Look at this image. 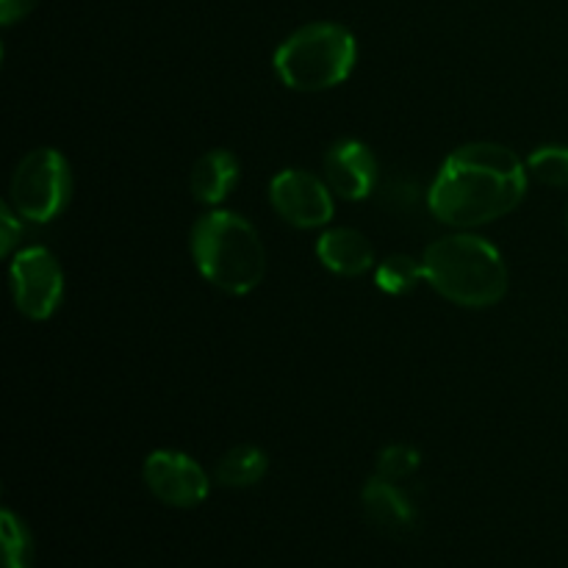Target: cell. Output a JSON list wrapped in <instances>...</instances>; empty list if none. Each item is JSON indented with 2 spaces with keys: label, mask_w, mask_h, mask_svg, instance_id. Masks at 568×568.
<instances>
[{
  "label": "cell",
  "mask_w": 568,
  "mask_h": 568,
  "mask_svg": "<svg viewBox=\"0 0 568 568\" xmlns=\"http://www.w3.org/2000/svg\"><path fill=\"white\" fill-rule=\"evenodd\" d=\"M527 181L525 161L514 150L471 142L447 155L427 194V205L444 225H488L508 216L525 200Z\"/></svg>",
  "instance_id": "obj_1"
},
{
  "label": "cell",
  "mask_w": 568,
  "mask_h": 568,
  "mask_svg": "<svg viewBox=\"0 0 568 568\" xmlns=\"http://www.w3.org/2000/svg\"><path fill=\"white\" fill-rule=\"evenodd\" d=\"M425 281L460 308H491L508 294V266L488 239L453 233L422 255Z\"/></svg>",
  "instance_id": "obj_2"
},
{
  "label": "cell",
  "mask_w": 568,
  "mask_h": 568,
  "mask_svg": "<svg viewBox=\"0 0 568 568\" xmlns=\"http://www.w3.org/2000/svg\"><path fill=\"white\" fill-rule=\"evenodd\" d=\"M192 258L211 286L233 297L258 288L266 275V250L258 231L231 211H211L194 222Z\"/></svg>",
  "instance_id": "obj_3"
},
{
  "label": "cell",
  "mask_w": 568,
  "mask_h": 568,
  "mask_svg": "<svg viewBox=\"0 0 568 568\" xmlns=\"http://www.w3.org/2000/svg\"><path fill=\"white\" fill-rule=\"evenodd\" d=\"M358 42L338 22H311L275 50V72L294 92H325L349 78Z\"/></svg>",
  "instance_id": "obj_4"
},
{
  "label": "cell",
  "mask_w": 568,
  "mask_h": 568,
  "mask_svg": "<svg viewBox=\"0 0 568 568\" xmlns=\"http://www.w3.org/2000/svg\"><path fill=\"white\" fill-rule=\"evenodd\" d=\"M72 194V172L53 148L31 150L11 175V209L28 222H53Z\"/></svg>",
  "instance_id": "obj_5"
},
{
  "label": "cell",
  "mask_w": 568,
  "mask_h": 568,
  "mask_svg": "<svg viewBox=\"0 0 568 568\" xmlns=\"http://www.w3.org/2000/svg\"><path fill=\"white\" fill-rule=\"evenodd\" d=\"M11 294L22 316L33 322L50 320L64 297V270L44 247H26L11 261Z\"/></svg>",
  "instance_id": "obj_6"
},
{
  "label": "cell",
  "mask_w": 568,
  "mask_h": 568,
  "mask_svg": "<svg viewBox=\"0 0 568 568\" xmlns=\"http://www.w3.org/2000/svg\"><path fill=\"white\" fill-rule=\"evenodd\" d=\"M333 189L305 170H283L270 183V203L283 222L300 231L322 227L333 220Z\"/></svg>",
  "instance_id": "obj_7"
},
{
  "label": "cell",
  "mask_w": 568,
  "mask_h": 568,
  "mask_svg": "<svg viewBox=\"0 0 568 568\" xmlns=\"http://www.w3.org/2000/svg\"><path fill=\"white\" fill-rule=\"evenodd\" d=\"M144 486L170 508H194L209 497V475L197 460L175 449H159L144 460Z\"/></svg>",
  "instance_id": "obj_8"
},
{
  "label": "cell",
  "mask_w": 568,
  "mask_h": 568,
  "mask_svg": "<svg viewBox=\"0 0 568 568\" xmlns=\"http://www.w3.org/2000/svg\"><path fill=\"white\" fill-rule=\"evenodd\" d=\"M327 186L344 200H366L377 183V159L364 142L344 139L325 155Z\"/></svg>",
  "instance_id": "obj_9"
},
{
  "label": "cell",
  "mask_w": 568,
  "mask_h": 568,
  "mask_svg": "<svg viewBox=\"0 0 568 568\" xmlns=\"http://www.w3.org/2000/svg\"><path fill=\"white\" fill-rule=\"evenodd\" d=\"M361 505H364L366 519L377 530L392 532V536H403L416 525V508L408 494L386 477H372L366 483L364 491H361Z\"/></svg>",
  "instance_id": "obj_10"
},
{
  "label": "cell",
  "mask_w": 568,
  "mask_h": 568,
  "mask_svg": "<svg viewBox=\"0 0 568 568\" xmlns=\"http://www.w3.org/2000/svg\"><path fill=\"white\" fill-rule=\"evenodd\" d=\"M316 255L325 270L342 277H358L375 266L372 242L353 227H333V231L322 233L316 242Z\"/></svg>",
  "instance_id": "obj_11"
},
{
  "label": "cell",
  "mask_w": 568,
  "mask_h": 568,
  "mask_svg": "<svg viewBox=\"0 0 568 568\" xmlns=\"http://www.w3.org/2000/svg\"><path fill=\"white\" fill-rule=\"evenodd\" d=\"M192 194L203 205H220L239 183V159L227 150H209L192 170Z\"/></svg>",
  "instance_id": "obj_12"
},
{
  "label": "cell",
  "mask_w": 568,
  "mask_h": 568,
  "mask_svg": "<svg viewBox=\"0 0 568 568\" xmlns=\"http://www.w3.org/2000/svg\"><path fill=\"white\" fill-rule=\"evenodd\" d=\"M266 469H270V458L264 449L253 444H239L227 449L216 464V483L225 488H250L266 475Z\"/></svg>",
  "instance_id": "obj_13"
},
{
  "label": "cell",
  "mask_w": 568,
  "mask_h": 568,
  "mask_svg": "<svg viewBox=\"0 0 568 568\" xmlns=\"http://www.w3.org/2000/svg\"><path fill=\"white\" fill-rule=\"evenodd\" d=\"M422 281H425V266H422V261L410 258V255H392L375 270L377 288L394 294V297L414 292Z\"/></svg>",
  "instance_id": "obj_14"
},
{
  "label": "cell",
  "mask_w": 568,
  "mask_h": 568,
  "mask_svg": "<svg viewBox=\"0 0 568 568\" xmlns=\"http://www.w3.org/2000/svg\"><path fill=\"white\" fill-rule=\"evenodd\" d=\"M527 175L541 186L566 189L568 186V148L566 144H547L538 148L530 159L525 161Z\"/></svg>",
  "instance_id": "obj_15"
},
{
  "label": "cell",
  "mask_w": 568,
  "mask_h": 568,
  "mask_svg": "<svg viewBox=\"0 0 568 568\" xmlns=\"http://www.w3.org/2000/svg\"><path fill=\"white\" fill-rule=\"evenodd\" d=\"M0 536H3V568L33 566V538L26 521L17 519L11 510H3L0 516Z\"/></svg>",
  "instance_id": "obj_16"
},
{
  "label": "cell",
  "mask_w": 568,
  "mask_h": 568,
  "mask_svg": "<svg viewBox=\"0 0 568 568\" xmlns=\"http://www.w3.org/2000/svg\"><path fill=\"white\" fill-rule=\"evenodd\" d=\"M419 464L422 455L414 447H408V444H392V447H386L377 455V477H386L392 483L408 480L419 469Z\"/></svg>",
  "instance_id": "obj_17"
},
{
  "label": "cell",
  "mask_w": 568,
  "mask_h": 568,
  "mask_svg": "<svg viewBox=\"0 0 568 568\" xmlns=\"http://www.w3.org/2000/svg\"><path fill=\"white\" fill-rule=\"evenodd\" d=\"M22 236L20 214L9 203L0 205V253L9 255Z\"/></svg>",
  "instance_id": "obj_18"
},
{
  "label": "cell",
  "mask_w": 568,
  "mask_h": 568,
  "mask_svg": "<svg viewBox=\"0 0 568 568\" xmlns=\"http://www.w3.org/2000/svg\"><path fill=\"white\" fill-rule=\"evenodd\" d=\"M39 0H0V22L6 28L17 26L20 20H26L33 9H37Z\"/></svg>",
  "instance_id": "obj_19"
},
{
  "label": "cell",
  "mask_w": 568,
  "mask_h": 568,
  "mask_svg": "<svg viewBox=\"0 0 568 568\" xmlns=\"http://www.w3.org/2000/svg\"><path fill=\"white\" fill-rule=\"evenodd\" d=\"M566 236H568V205H566Z\"/></svg>",
  "instance_id": "obj_20"
}]
</instances>
